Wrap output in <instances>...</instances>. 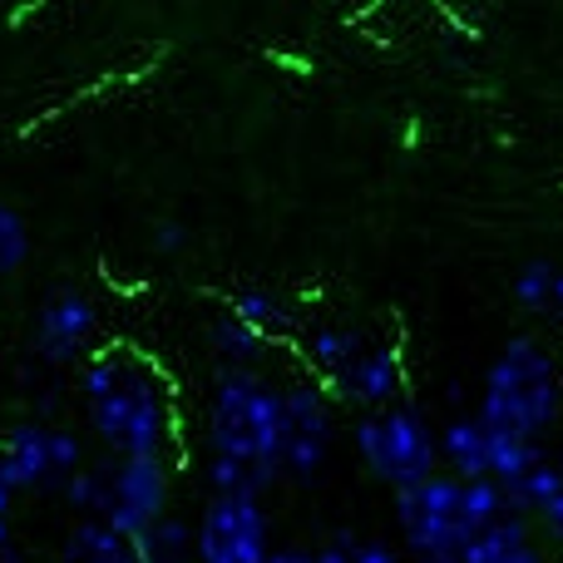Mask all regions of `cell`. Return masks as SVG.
I'll return each mask as SVG.
<instances>
[{"mask_svg":"<svg viewBox=\"0 0 563 563\" xmlns=\"http://www.w3.org/2000/svg\"><path fill=\"white\" fill-rule=\"evenodd\" d=\"M55 563H139V549H134V539H124L119 529H109L104 519L89 515L69 529Z\"/></svg>","mask_w":563,"mask_h":563,"instance_id":"14","label":"cell"},{"mask_svg":"<svg viewBox=\"0 0 563 563\" xmlns=\"http://www.w3.org/2000/svg\"><path fill=\"white\" fill-rule=\"evenodd\" d=\"M499 563H549V559H544V554H539V549H534V539H529V544L509 549V554H505V559H499Z\"/></svg>","mask_w":563,"mask_h":563,"instance_id":"26","label":"cell"},{"mask_svg":"<svg viewBox=\"0 0 563 563\" xmlns=\"http://www.w3.org/2000/svg\"><path fill=\"white\" fill-rule=\"evenodd\" d=\"M233 317H243L247 327H257L263 336H273V341H282L287 331H297L301 327V311L291 307L282 291H273V287H243V291H233Z\"/></svg>","mask_w":563,"mask_h":563,"instance_id":"16","label":"cell"},{"mask_svg":"<svg viewBox=\"0 0 563 563\" xmlns=\"http://www.w3.org/2000/svg\"><path fill=\"white\" fill-rule=\"evenodd\" d=\"M30 257V228L25 218H20V208H10L5 198H0V277L20 273Z\"/></svg>","mask_w":563,"mask_h":563,"instance_id":"22","label":"cell"},{"mask_svg":"<svg viewBox=\"0 0 563 563\" xmlns=\"http://www.w3.org/2000/svg\"><path fill=\"white\" fill-rule=\"evenodd\" d=\"M351 563H406V559H400V549L380 544V539H356L351 544Z\"/></svg>","mask_w":563,"mask_h":563,"instance_id":"23","label":"cell"},{"mask_svg":"<svg viewBox=\"0 0 563 563\" xmlns=\"http://www.w3.org/2000/svg\"><path fill=\"white\" fill-rule=\"evenodd\" d=\"M15 549V529H10V515H0V554Z\"/></svg>","mask_w":563,"mask_h":563,"instance_id":"28","label":"cell"},{"mask_svg":"<svg viewBox=\"0 0 563 563\" xmlns=\"http://www.w3.org/2000/svg\"><path fill=\"white\" fill-rule=\"evenodd\" d=\"M59 499H65V509H75L79 519H89L95 515L99 519V509H104V465H79V470H69L65 479H59Z\"/></svg>","mask_w":563,"mask_h":563,"instance_id":"21","label":"cell"},{"mask_svg":"<svg viewBox=\"0 0 563 563\" xmlns=\"http://www.w3.org/2000/svg\"><path fill=\"white\" fill-rule=\"evenodd\" d=\"M15 485H10V479H5V465H0V515H10V509H15Z\"/></svg>","mask_w":563,"mask_h":563,"instance_id":"27","label":"cell"},{"mask_svg":"<svg viewBox=\"0 0 563 563\" xmlns=\"http://www.w3.org/2000/svg\"><path fill=\"white\" fill-rule=\"evenodd\" d=\"M460 479L450 470H435L430 479L410 489H396V525L406 534V549L416 563H440L455 559L470 544L475 529L465 525V505H460Z\"/></svg>","mask_w":563,"mask_h":563,"instance_id":"5","label":"cell"},{"mask_svg":"<svg viewBox=\"0 0 563 563\" xmlns=\"http://www.w3.org/2000/svg\"><path fill=\"white\" fill-rule=\"evenodd\" d=\"M154 243H158V253H178V247L188 243V233H184V228H178V223H158Z\"/></svg>","mask_w":563,"mask_h":563,"instance_id":"24","label":"cell"},{"mask_svg":"<svg viewBox=\"0 0 563 563\" xmlns=\"http://www.w3.org/2000/svg\"><path fill=\"white\" fill-rule=\"evenodd\" d=\"M85 440L65 426H45V420H10L0 430V465L15 495L30 489H55L69 470L85 465Z\"/></svg>","mask_w":563,"mask_h":563,"instance_id":"7","label":"cell"},{"mask_svg":"<svg viewBox=\"0 0 563 563\" xmlns=\"http://www.w3.org/2000/svg\"><path fill=\"white\" fill-rule=\"evenodd\" d=\"M174 499V475H168V455H114L104 465V519L124 539H139L148 525L168 515Z\"/></svg>","mask_w":563,"mask_h":563,"instance_id":"6","label":"cell"},{"mask_svg":"<svg viewBox=\"0 0 563 563\" xmlns=\"http://www.w3.org/2000/svg\"><path fill=\"white\" fill-rule=\"evenodd\" d=\"M529 525H534L529 515H515V509H505L495 525H485L479 534H470V544L455 554V563H499L509 549L529 544Z\"/></svg>","mask_w":563,"mask_h":563,"instance_id":"17","label":"cell"},{"mask_svg":"<svg viewBox=\"0 0 563 563\" xmlns=\"http://www.w3.org/2000/svg\"><path fill=\"white\" fill-rule=\"evenodd\" d=\"M208 346H213V356L223 361V366H238V371H263L267 351H273V336H263L257 327H247L243 317H233V311H223V317L208 327Z\"/></svg>","mask_w":563,"mask_h":563,"instance_id":"15","label":"cell"},{"mask_svg":"<svg viewBox=\"0 0 563 563\" xmlns=\"http://www.w3.org/2000/svg\"><path fill=\"white\" fill-rule=\"evenodd\" d=\"M539 460H544L539 440L509 435V430H489V479H499V485H515V479L529 475Z\"/></svg>","mask_w":563,"mask_h":563,"instance_id":"19","label":"cell"},{"mask_svg":"<svg viewBox=\"0 0 563 563\" xmlns=\"http://www.w3.org/2000/svg\"><path fill=\"white\" fill-rule=\"evenodd\" d=\"M435 440H440V470H450L455 479L489 475V426L479 416H455Z\"/></svg>","mask_w":563,"mask_h":563,"instance_id":"12","label":"cell"},{"mask_svg":"<svg viewBox=\"0 0 563 563\" xmlns=\"http://www.w3.org/2000/svg\"><path fill=\"white\" fill-rule=\"evenodd\" d=\"M99 341V307L89 291L79 287H55L35 311L30 327V351L45 361L49 371L59 366H79Z\"/></svg>","mask_w":563,"mask_h":563,"instance_id":"10","label":"cell"},{"mask_svg":"<svg viewBox=\"0 0 563 563\" xmlns=\"http://www.w3.org/2000/svg\"><path fill=\"white\" fill-rule=\"evenodd\" d=\"M440 563H455V559H440Z\"/></svg>","mask_w":563,"mask_h":563,"instance_id":"29","label":"cell"},{"mask_svg":"<svg viewBox=\"0 0 563 563\" xmlns=\"http://www.w3.org/2000/svg\"><path fill=\"white\" fill-rule=\"evenodd\" d=\"M263 563H317V549H267V559Z\"/></svg>","mask_w":563,"mask_h":563,"instance_id":"25","label":"cell"},{"mask_svg":"<svg viewBox=\"0 0 563 563\" xmlns=\"http://www.w3.org/2000/svg\"><path fill=\"white\" fill-rule=\"evenodd\" d=\"M287 400L263 371L223 366L203 410V479L213 495H257L282 479Z\"/></svg>","mask_w":563,"mask_h":563,"instance_id":"1","label":"cell"},{"mask_svg":"<svg viewBox=\"0 0 563 563\" xmlns=\"http://www.w3.org/2000/svg\"><path fill=\"white\" fill-rule=\"evenodd\" d=\"M134 549H139V563H194L198 559L194 525H184V519H174V515L148 525L144 534L134 539Z\"/></svg>","mask_w":563,"mask_h":563,"instance_id":"18","label":"cell"},{"mask_svg":"<svg viewBox=\"0 0 563 563\" xmlns=\"http://www.w3.org/2000/svg\"><path fill=\"white\" fill-rule=\"evenodd\" d=\"M287 400V445H282V475L311 485L331 460V435H336V400L317 376H301L282 386Z\"/></svg>","mask_w":563,"mask_h":563,"instance_id":"8","label":"cell"},{"mask_svg":"<svg viewBox=\"0 0 563 563\" xmlns=\"http://www.w3.org/2000/svg\"><path fill=\"white\" fill-rule=\"evenodd\" d=\"M554 282H559V263L529 257L515 273V307L529 311V317H549V311H554Z\"/></svg>","mask_w":563,"mask_h":563,"instance_id":"20","label":"cell"},{"mask_svg":"<svg viewBox=\"0 0 563 563\" xmlns=\"http://www.w3.org/2000/svg\"><path fill=\"white\" fill-rule=\"evenodd\" d=\"M479 420L489 430L539 440L563 420V380L554 351L539 336H509L505 351L489 361L479 386Z\"/></svg>","mask_w":563,"mask_h":563,"instance_id":"3","label":"cell"},{"mask_svg":"<svg viewBox=\"0 0 563 563\" xmlns=\"http://www.w3.org/2000/svg\"><path fill=\"white\" fill-rule=\"evenodd\" d=\"M351 445L386 489H410L440 470V440L410 400H396L386 410H361L351 426Z\"/></svg>","mask_w":563,"mask_h":563,"instance_id":"4","label":"cell"},{"mask_svg":"<svg viewBox=\"0 0 563 563\" xmlns=\"http://www.w3.org/2000/svg\"><path fill=\"white\" fill-rule=\"evenodd\" d=\"M366 331L356 327H336V321H321V327H311L307 336H301V361L311 366V376L327 386L331 376H336L341 366H351V361L366 351Z\"/></svg>","mask_w":563,"mask_h":563,"instance_id":"13","label":"cell"},{"mask_svg":"<svg viewBox=\"0 0 563 563\" xmlns=\"http://www.w3.org/2000/svg\"><path fill=\"white\" fill-rule=\"evenodd\" d=\"M331 400L346 410H386L406 396V366H400L396 346H366L351 366H341L336 376L327 380Z\"/></svg>","mask_w":563,"mask_h":563,"instance_id":"11","label":"cell"},{"mask_svg":"<svg viewBox=\"0 0 563 563\" xmlns=\"http://www.w3.org/2000/svg\"><path fill=\"white\" fill-rule=\"evenodd\" d=\"M267 509L257 495H213L194 525L198 563H263L273 539H267Z\"/></svg>","mask_w":563,"mask_h":563,"instance_id":"9","label":"cell"},{"mask_svg":"<svg viewBox=\"0 0 563 563\" xmlns=\"http://www.w3.org/2000/svg\"><path fill=\"white\" fill-rule=\"evenodd\" d=\"M559 465H563V460H559Z\"/></svg>","mask_w":563,"mask_h":563,"instance_id":"30","label":"cell"},{"mask_svg":"<svg viewBox=\"0 0 563 563\" xmlns=\"http://www.w3.org/2000/svg\"><path fill=\"white\" fill-rule=\"evenodd\" d=\"M79 400L109 455H168L178 435L174 386L144 351L95 346L79 361Z\"/></svg>","mask_w":563,"mask_h":563,"instance_id":"2","label":"cell"}]
</instances>
